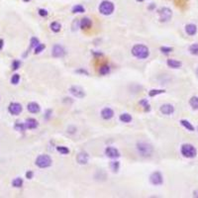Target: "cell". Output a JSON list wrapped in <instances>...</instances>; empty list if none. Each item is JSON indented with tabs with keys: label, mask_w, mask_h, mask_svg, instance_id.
Returning a JSON list of instances; mask_svg holds the SVG:
<instances>
[{
	"label": "cell",
	"mask_w": 198,
	"mask_h": 198,
	"mask_svg": "<svg viewBox=\"0 0 198 198\" xmlns=\"http://www.w3.org/2000/svg\"><path fill=\"white\" fill-rule=\"evenodd\" d=\"M132 54L134 57L140 60H145L150 55V51L144 45H136L132 49Z\"/></svg>",
	"instance_id": "cell-1"
},
{
	"label": "cell",
	"mask_w": 198,
	"mask_h": 198,
	"mask_svg": "<svg viewBox=\"0 0 198 198\" xmlns=\"http://www.w3.org/2000/svg\"><path fill=\"white\" fill-rule=\"evenodd\" d=\"M137 150L142 157H148L151 156L154 148L150 144L146 143V142H139V143L137 144Z\"/></svg>",
	"instance_id": "cell-2"
},
{
	"label": "cell",
	"mask_w": 198,
	"mask_h": 198,
	"mask_svg": "<svg viewBox=\"0 0 198 198\" xmlns=\"http://www.w3.org/2000/svg\"><path fill=\"white\" fill-rule=\"evenodd\" d=\"M180 151H181L182 156H183L184 157H187V159H193V157H195L197 154V151H196L195 147L190 144L182 145Z\"/></svg>",
	"instance_id": "cell-3"
},
{
	"label": "cell",
	"mask_w": 198,
	"mask_h": 198,
	"mask_svg": "<svg viewBox=\"0 0 198 198\" xmlns=\"http://www.w3.org/2000/svg\"><path fill=\"white\" fill-rule=\"evenodd\" d=\"M114 11V4L111 1H108V0H105V1H102L99 5V12L102 15H105V16H108V15H111Z\"/></svg>",
	"instance_id": "cell-4"
},
{
	"label": "cell",
	"mask_w": 198,
	"mask_h": 198,
	"mask_svg": "<svg viewBox=\"0 0 198 198\" xmlns=\"http://www.w3.org/2000/svg\"><path fill=\"white\" fill-rule=\"evenodd\" d=\"M36 165L41 168H49V166L52 165V159L48 154H41V156H39L37 157Z\"/></svg>",
	"instance_id": "cell-5"
},
{
	"label": "cell",
	"mask_w": 198,
	"mask_h": 198,
	"mask_svg": "<svg viewBox=\"0 0 198 198\" xmlns=\"http://www.w3.org/2000/svg\"><path fill=\"white\" fill-rule=\"evenodd\" d=\"M159 16L160 22H168L171 19L172 11L168 7H163L159 10Z\"/></svg>",
	"instance_id": "cell-6"
},
{
	"label": "cell",
	"mask_w": 198,
	"mask_h": 198,
	"mask_svg": "<svg viewBox=\"0 0 198 198\" xmlns=\"http://www.w3.org/2000/svg\"><path fill=\"white\" fill-rule=\"evenodd\" d=\"M150 181H151V183L154 185H162L163 182L162 173L159 171L153 172L150 176Z\"/></svg>",
	"instance_id": "cell-7"
},
{
	"label": "cell",
	"mask_w": 198,
	"mask_h": 198,
	"mask_svg": "<svg viewBox=\"0 0 198 198\" xmlns=\"http://www.w3.org/2000/svg\"><path fill=\"white\" fill-rule=\"evenodd\" d=\"M22 110H23L22 105L17 103V102H12L8 107V111L12 115H19L22 112Z\"/></svg>",
	"instance_id": "cell-8"
},
{
	"label": "cell",
	"mask_w": 198,
	"mask_h": 198,
	"mask_svg": "<svg viewBox=\"0 0 198 198\" xmlns=\"http://www.w3.org/2000/svg\"><path fill=\"white\" fill-rule=\"evenodd\" d=\"M52 55L55 58H63L66 55V51L60 45H55L54 48L52 50Z\"/></svg>",
	"instance_id": "cell-9"
},
{
	"label": "cell",
	"mask_w": 198,
	"mask_h": 198,
	"mask_svg": "<svg viewBox=\"0 0 198 198\" xmlns=\"http://www.w3.org/2000/svg\"><path fill=\"white\" fill-rule=\"evenodd\" d=\"M69 91L73 96H75L77 98H83L85 96V92L80 86H72Z\"/></svg>",
	"instance_id": "cell-10"
},
{
	"label": "cell",
	"mask_w": 198,
	"mask_h": 198,
	"mask_svg": "<svg viewBox=\"0 0 198 198\" xmlns=\"http://www.w3.org/2000/svg\"><path fill=\"white\" fill-rule=\"evenodd\" d=\"M105 154H106L108 157H110V159H117V157H120L119 151L113 147H108L106 150H105Z\"/></svg>",
	"instance_id": "cell-11"
},
{
	"label": "cell",
	"mask_w": 198,
	"mask_h": 198,
	"mask_svg": "<svg viewBox=\"0 0 198 198\" xmlns=\"http://www.w3.org/2000/svg\"><path fill=\"white\" fill-rule=\"evenodd\" d=\"M160 112L165 115H171L174 112V107L171 104H163L160 106Z\"/></svg>",
	"instance_id": "cell-12"
},
{
	"label": "cell",
	"mask_w": 198,
	"mask_h": 198,
	"mask_svg": "<svg viewBox=\"0 0 198 198\" xmlns=\"http://www.w3.org/2000/svg\"><path fill=\"white\" fill-rule=\"evenodd\" d=\"M76 160L79 165H86L88 162V154L84 153V151H81V153H79L78 154H77Z\"/></svg>",
	"instance_id": "cell-13"
},
{
	"label": "cell",
	"mask_w": 198,
	"mask_h": 198,
	"mask_svg": "<svg viewBox=\"0 0 198 198\" xmlns=\"http://www.w3.org/2000/svg\"><path fill=\"white\" fill-rule=\"evenodd\" d=\"M101 116H102V118L105 120H109L114 116V112L111 108H104V109L101 111Z\"/></svg>",
	"instance_id": "cell-14"
},
{
	"label": "cell",
	"mask_w": 198,
	"mask_h": 198,
	"mask_svg": "<svg viewBox=\"0 0 198 198\" xmlns=\"http://www.w3.org/2000/svg\"><path fill=\"white\" fill-rule=\"evenodd\" d=\"M185 32H186L187 35L189 36H194L196 35L197 33V26L194 24H187L185 26Z\"/></svg>",
	"instance_id": "cell-15"
},
{
	"label": "cell",
	"mask_w": 198,
	"mask_h": 198,
	"mask_svg": "<svg viewBox=\"0 0 198 198\" xmlns=\"http://www.w3.org/2000/svg\"><path fill=\"white\" fill-rule=\"evenodd\" d=\"M27 109H28V111H29V112L33 113V114H36V113H39V112H40L41 108H40L38 103H36V102H31V103L28 104Z\"/></svg>",
	"instance_id": "cell-16"
},
{
	"label": "cell",
	"mask_w": 198,
	"mask_h": 198,
	"mask_svg": "<svg viewBox=\"0 0 198 198\" xmlns=\"http://www.w3.org/2000/svg\"><path fill=\"white\" fill-rule=\"evenodd\" d=\"M26 129H35L38 126V122L36 121L34 118H29L26 120V122L24 123Z\"/></svg>",
	"instance_id": "cell-17"
},
{
	"label": "cell",
	"mask_w": 198,
	"mask_h": 198,
	"mask_svg": "<svg viewBox=\"0 0 198 198\" xmlns=\"http://www.w3.org/2000/svg\"><path fill=\"white\" fill-rule=\"evenodd\" d=\"M91 25H92V21L87 17L83 18V19H81V21H80V28H81V29H89V28L91 27Z\"/></svg>",
	"instance_id": "cell-18"
},
{
	"label": "cell",
	"mask_w": 198,
	"mask_h": 198,
	"mask_svg": "<svg viewBox=\"0 0 198 198\" xmlns=\"http://www.w3.org/2000/svg\"><path fill=\"white\" fill-rule=\"evenodd\" d=\"M166 64H168V66L169 67H171V69H179V67L181 66V63L176 60H172V58H171V60H168V61H166Z\"/></svg>",
	"instance_id": "cell-19"
},
{
	"label": "cell",
	"mask_w": 198,
	"mask_h": 198,
	"mask_svg": "<svg viewBox=\"0 0 198 198\" xmlns=\"http://www.w3.org/2000/svg\"><path fill=\"white\" fill-rule=\"evenodd\" d=\"M180 124L184 127L185 129H187L188 131H190V132H193V131H194V127H193V125H192V124H191L189 121H187V120H181V121H180Z\"/></svg>",
	"instance_id": "cell-20"
},
{
	"label": "cell",
	"mask_w": 198,
	"mask_h": 198,
	"mask_svg": "<svg viewBox=\"0 0 198 198\" xmlns=\"http://www.w3.org/2000/svg\"><path fill=\"white\" fill-rule=\"evenodd\" d=\"M120 121H122L123 123H130L132 121V117L128 113H124L120 115Z\"/></svg>",
	"instance_id": "cell-21"
},
{
	"label": "cell",
	"mask_w": 198,
	"mask_h": 198,
	"mask_svg": "<svg viewBox=\"0 0 198 198\" xmlns=\"http://www.w3.org/2000/svg\"><path fill=\"white\" fill-rule=\"evenodd\" d=\"M189 104L193 109L197 110L198 109V96H192L191 97L190 100H189Z\"/></svg>",
	"instance_id": "cell-22"
},
{
	"label": "cell",
	"mask_w": 198,
	"mask_h": 198,
	"mask_svg": "<svg viewBox=\"0 0 198 198\" xmlns=\"http://www.w3.org/2000/svg\"><path fill=\"white\" fill-rule=\"evenodd\" d=\"M12 185H13L14 187H17V188H19V187H21L23 185V179L22 178H20V177H17V178H15L13 181H12Z\"/></svg>",
	"instance_id": "cell-23"
},
{
	"label": "cell",
	"mask_w": 198,
	"mask_h": 198,
	"mask_svg": "<svg viewBox=\"0 0 198 198\" xmlns=\"http://www.w3.org/2000/svg\"><path fill=\"white\" fill-rule=\"evenodd\" d=\"M110 72V67H109V66H102L101 67H100V69H99V73L100 74H102V75H106V74H108Z\"/></svg>",
	"instance_id": "cell-24"
},
{
	"label": "cell",
	"mask_w": 198,
	"mask_h": 198,
	"mask_svg": "<svg viewBox=\"0 0 198 198\" xmlns=\"http://www.w3.org/2000/svg\"><path fill=\"white\" fill-rule=\"evenodd\" d=\"M51 29L54 31V32L58 33V32H60V31H61V26L60 23H58V22H52V23L51 24Z\"/></svg>",
	"instance_id": "cell-25"
},
{
	"label": "cell",
	"mask_w": 198,
	"mask_h": 198,
	"mask_svg": "<svg viewBox=\"0 0 198 198\" xmlns=\"http://www.w3.org/2000/svg\"><path fill=\"white\" fill-rule=\"evenodd\" d=\"M162 93H165V90H163V89H151V90L148 92V95H150L151 97H154L157 94H162Z\"/></svg>",
	"instance_id": "cell-26"
},
{
	"label": "cell",
	"mask_w": 198,
	"mask_h": 198,
	"mask_svg": "<svg viewBox=\"0 0 198 198\" xmlns=\"http://www.w3.org/2000/svg\"><path fill=\"white\" fill-rule=\"evenodd\" d=\"M189 52L191 55H198V44H193L189 47Z\"/></svg>",
	"instance_id": "cell-27"
},
{
	"label": "cell",
	"mask_w": 198,
	"mask_h": 198,
	"mask_svg": "<svg viewBox=\"0 0 198 198\" xmlns=\"http://www.w3.org/2000/svg\"><path fill=\"white\" fill-rule=\"evenodd\" d=\"M14 128H15V130H17V131H19V132H23V131H25V129H26V127H25V124H24V123L17 122L16 124H15Z\"/></svg>",
	"instance_id": "cell-28"
},
{
	"label": "cell",
	"mask_w": 198,
	"mask_h": 198,
	"mask_svg": "<svg viewBox=\"0 0 198 198\" xmlns=\"http://www.w3.org/2000/svg\"><path fill=\"white\" fill-rule=\"evenodd\" d=\"M84 12V8L81 5H75L72 8V13H83Z\"/></svg>",
	"instance_id": "cell-29"
},
{
	"label": "cell",
	"mask_w": 198,
	"mask_h": 198,
	"mask_svg": "<svg viewBox=\"0 0 198 198\" xmlns=\"http://www.w3.org/2000/svg\"><path fill=\"white\" fill-rule=\"evenodd\" d=\"M110 168L111 169L114 171V172H117L119 171V168H120V163L118 162H112L110 163Z\"/></svg>",
	"instance_id": "cell-30"
},
{
	"label": "cell",
	"mask_w": 198,
	"mask_h": 198,
	"mask_svg": "<svg viewBox=\"0 0 198 198\" xmlns=\"http://www.w3.org/2000/svg\"><path fill=\"white\" fill-rule=\"evenodd\" d=\"M57 150L58 153H61V154H67L69 153V150L66 147H64V146H61V147H57Z\"/></svg>",
	"instance_id": "cell-31"
},
{
	"label": "cell",
	"mask_w": 198,
	"mask_h": 198,
	"mask_svg": "<svg viewBox=\"0 0 198 198\" xmlns=\"http://www.w3.org/2000/svg\"><path fill=\"white\" fill-rule=\"evenodd\" d=\"M19 81H20V75L19 74H13V76L11 77V83L12 84H14V85H16V84H18L19 83Z\"/></svg>",
	"instance_id": "cell-32"
},
{
	"label": "cell",
	"mask_w": 198,
	"mask_h": 198,
	"mask_svg": "<svg viewBox=\"0 0 198 198\" xmlns=\"http://www.w3.org/2000/svg\"><path fill=\"white\" fill-rule=\"evenodd\" d=\"M140 104L145 108V110H146V111H150V109H151L150 107L151 106H150V104H148V100H146V99H143V100L140 101Z\"/></svg>",
	"instance_id": "cell-33"
},
{
	"label": "cell",
	"mask_w": 198,
	"mask_h": 198,
	"mask_svg": "<svg viewBox=\"0 0 198 198\" xmlns=\"http://www.w3.org/2000/svg\"><path fill=\"white\" fill-rule=\"evenodd\" d=\"M39 44H40L39 39L35 38V37H33V38L31 39V48H34V49H35Z\"/></svg>",
	"instance_id": "cell-34"
},
{
	"label": "cell",
	"mask_w": 198,
	"mask_h": 198,
	"mask_svg": "<svg viewBox=\"0 0 198 198\" xmlns=\"http://www.w3.org/2000/svg\"><path fill=\"white\" fill-rule=\"evenodd\" d=\"M46 46L44 44H39L37 47L35 48V54H40L41 52H43L45 50Z\"/></svg>",
	"instance_id": "cell-35"
},
{
	"label": "cell",
	"mask_w": 198,
	"mask_h": 198,
	"mask_svg": "<svg viewBox=\"0 0 198 198\" xmlns=\"http://www.w3.org/2000/svg\"><path fill=\"white\" fill-rule=\"evenodd\" d=\"M173 51V49L171 47H162L160 48V52H163V54H169Z\"/></svg>",
	"instance_id": "cell-36"
},
{
	"label": "cell",
	"mask_w": 198,
	"mask_h": 198,
	"mask_svg": "<svg viewBox=\"0 0 198 198\" xmlns=\"http://www.w3.org/2000/svg\"><path fill=\"white\" fill-rule=\"evenodd\" d=\"M20 66H21V61H13V64H12V69H14V70H16V69H18L20 67Z\"/></svg>",
	"instance_id": "cell-37"
},
{
	"label": "cell",
	"mask_w": 198,
	"mask_h": 198,
	"mask_svg": "<svg viewBox=\"0 0 198 198\" xmlns=\"http://www.w3.org/2000/svg\"><path fill=\"white\" fill-rule=\"evenodd\" d=\"M39 14L41 15V16H47L48 12H47V10H45V9H40V10H39Z\"/></svg>",
	"instance_id": "cell-38"
},
{
	"label": "cell",
	"mask_w": 198,
	"mask_h": 198,
	"mask_svg": "<svg viewBox=\"0 0 198 198\" xmlns=\"http://www.w3.org/2000/svg\"><path fill=\"white\" fill-rule=\"evenodd\" d=\"M26 177H27V178H29V179H31V178L33 177V172L31 171H27V172H26Z\"/></svg>",
	"instance_id": "cell-39"
},
{
	"label": "cell",
	"mask_w": 198,
	"mask_h": 198,
	"mask_svg": "<svg viewBox=\"0 0 198 198\" xmlns=\"http://www.w3.org/2000/svg\"><path fill=\"white\" fill-rule=\"evenodd\" d=\"M3 45H4V41H3L2 39H0V51H1V50H2Z\"/></svg>",
	"instance_id": "cell-40"
},
{
	"label": "cell",
	"mask_w": 198,
	"mask_h": 198,
	"mask_svg": "<svg viewBox=\"0 0 198 198\" xmlns=\"http://www.w3.org/2000/svg\"><path fill=\"white\" fill-rule=\"evenodd\" d=\"M193 197L198 198V189H196V190H194V191H193Z\"/></svg>",
	"instance_id": "cell-41"
},
{
	"label": "cell",
	"mask_w": 198,
	"mask_h": 198,
	"mask_svg": "<svg viewBox=\"0 0 198 198\" xmlns=\"http://www.w3.org/2000/svg\"><path fill=\"white\" fill-rule=\"evenodd\" d=\"M77 72H82V73H85V74H88V72H86V70H83V69H80V70H77Z\"/></svg>",
	"instance_id": "cell-42"
},
{
	"label": "cell",
	"mask_w": 198,
	"mask_h": 198,
	"mask_svg": "<svg viewBox=\"0 0 198 198\" xmlns=\"http://www.w3.org/2000/svg\"><path fill=\"white\" fill-rule=\"evenodd\" d=\"M23 1H24V2H29L30 0H23Z\"/></svg>",
	"instance_id": "cell-43"
},
{
	"label": "cell",
	"mask_w": 198,
	"mask_h": 198,
	"mask_svg": "<svg viewBox=\"0 0 198 198\" xmlns=\"http://www.w3.org/2000/svg\"><path fill=\"white\" fill-rule=\"evenodd\" d=\"M137 1H139V2H143L144 0H137Z\"/></svg>",
	"instance_id": "cell-44"
},
{
	"label": "cell",
	"mask_w": 198,
	"mask_h": 198,
	"mask_svg": "<svg viewBox=\"0 0 198 198\" xmlns=\"http://www.w3.org/2000/svg\"><path fill=\"white\" fill-rule=\"evenodd\" d=\"M196 74H197V76H198V69H196Z\"/></svg>",
	"instance_id": "cell-45"
}]
</instances>
